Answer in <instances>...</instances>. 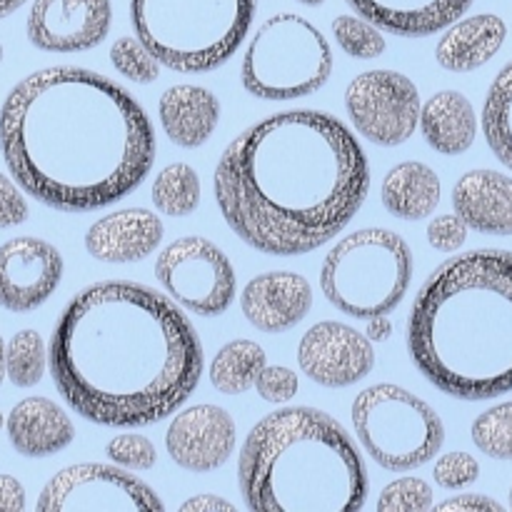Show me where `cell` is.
<instances>
[{"label": "cell", "mask_w": 512, "mask_h": 512, "mask_svg": "<svg viewBox=\"0 0 512 512\" xmlns=\"http://www.w3.org/2000/svg\"><path fill=\"white\" fill-rule=\"evenodd\" d=\"M298 3L308 5V8H318V5H323V3H325V0H298Z\"/></svg>", "instance_id": "cell-45"}, {"label": "cell", "mask_w": 512, "mask_h": 512, "mask_svg": "<svg viewBox=\"0 0 512 512\" xmlns=\"http://www.w3.org/2000/svg\"><path fill=\"white\" fill-rule=\"evenodd\" d=\"M163 133L178 148L193 150L213 138L220 120V100L200 85H173L158 100Z\"/></svg>", "instance_id": "cell-22"}, {"label": "cell", "mask_w": 512, "mask_h": 512, "mask_svg": "<svg viewBox=\"0 0 512 512\" xmlns=\"http://www.w3.org/2000/svg\"><path fill=\"white\" fill-rule=\"evenodd\" d=\"M8 440L23 458H50L68 448L75 425L58 403L48 398H25L10 410Z\"/></svg>", "instance_id": "cell-21"}, {"label": "cell", "mask_w": 512, "mask_h": 512, "mask_svg": "<svg viewBox=\"0 0 512 512\" xmlns=\"http://www.w3.org/2000/svg\"><path fill=\"white\" fill-rule=\"evenodd\" d=\"M0 60H3V45H0Z\"/></svg>", "instance_id": "cell-47"}, {"label": "cell", "mask_w": 512, "mask_h": 512, "mask_svg": "<svg viewBox=\"0 0 512 512\" xmlns=\"http://www.w3.org/2000/svg\"><path fill=\"white\" fill-rule=\"evenodd\" d=\"M453 208L483 235H512V178L498 170H470L455 183Z\"/></svg>", "instance_id": "cell-20"}, {"label": "cell", "mask_w": 512, "mask_h": 512, "mask_svg": "<svg viewBox=\"0 0 512 512\" xmlns=\"http://www.w3.org/2000/svg\"><path fill=\"white\" fill-rule=\"evenodd\" d=\"M345 110L365 140L395 148L413 138L420 123V93L413 80L395 70H365L345 90Z\"/></svg>", "instance_id": "cell-12"}, {"label": "cell", "mask_w": 512, "mask_h": 512, "mask_svg": "<svg viewBox=\"0 0 512 512\" xmlns=\"http://www.w3.org/2000/svg\"><path fill=\"white\" fill-rule=\"evenodd\" d=\"M480 465L470 453L455 450V453L440 455L433 468V480L443 490H463L478 483Z\"/></svg>", "instance_id": "cell-35"}, {"label": "cell", "mask_w": 512, "mask_h": 512, "mask_svg": "<svg viewBox=\"0 0 512 512\" xmlns=\"http://www.w3.org/2000/svg\"><path fill=\"white\" fill-rule=\"evenodd\" d=\"M268 365L265 350L253 340H230L210 363V383L223 395H243L255 388L260 370Z\"/></svg>", "instance_id": "cell-26"}, {"label": "cell", "mask_w": 512, "mask_h": 512, "mask_svg": "<svg viewBox=\"0 0 512 512\" xmlns=\"http://www.w3.org/2000/svg\"><path fill=\"white\" fill-rule=\"evenodd\" d=\"M105 455L125 470H153L155 463H158L155 445L145 435L138 433L115 435L105 445Z\"/></svg>", "instance_id": "cell-34"}, {"label": "cell", "mask_w": 512, "mask_h": 512, "mask_svg": "<svg viewBox=\"0 0 512 512\" xmlns=\"http://www.w3.org/2000/svg\"><path fill=\"white\" fill-rule=\"evenodd\" d=\"M475 448L493 460H512V400L485 410L470 428Z\"/></svg>", "instance_id": "cell-30"}, {"label": "cell", "mask_w": 512, "mask_h": 512, "mask_svg": "<svg viewBox=\"0 0 512 512\" xmlns=\"http://www.w3.org/2000/svg\"><path fill=\"white\" fill-rule=\"evenodd\" d=\"M155 278L165 293L200 318L223 315L238 293L233 263L208 238H178L155 260Z\"/></svg>", "instance_id": "cell-10"}, {"label": "cell", "mask_w": 512, "mask_h": 512, "mask_svg": "<svg viewBox=\"0 0 512 512\" xmlns=\"http://www.w3.org/2000/svg\"><path fill=\"white\" fill-rule=\"evenodd\" d=\"M255 390L265 403H288L298 395V373L285 365H265L255 380Z\"/></svg>", "instance_id": "cell-36"}, {"label": "cell", "mask_w": 512, "mask_h": 512, "mask_svg": "<svg viewBox=\"0 0 512 512\" xmlns=\"http://www.w3.org/2000/svg\"><path fill=\"white\" fill-rule=\"evenodd\" d=\"M258 0H130V23L175 73H210L238 53Z\"/></svg>", "instance_id": "cell-6"}, {"label": "cell", "mask_w": 512, "mask_h": 512, "mask_svg": "<svg viewBox=\"0 0 512 512\" xmlns=\"http://www.w3.org/2000/svg\"><path fill=\"white\" fill-rule=\"evenodd\" d=\"M413 283V250L388 228H363L333 245L320 290L333 308L358 320L390 315Z\"/></svg>", "instance_id": "cell-7"}, {"label": "cell", "mask_w": 512, "mask_h": 512, "mask_svg": "<svg viewBox=\"0 0 512 512\" xmlns=\"http://www.w3.org/2000/svg\"><path fill=\"white\" fill-rule=\"evenodd\" d=\"M510 508H512V488H510Z\"/></svg>", "instance_id": "cell-48"}, {"label": "cell", "mask_w": 512, "mask_h": 512, "mask_svg": "<svg viewBox=\"0 0 512 512\" xmlns=\"http://www.w3.org/2000/svg\"><path fill=\"white\" fill-rule=\"evenodd\" d=\"M235 420L218 405H193L170 420L165 448L170 460L188 473H213L235 453Z\"/></svg>", "instance_id": "cell-16"}, {"label": "cell", "mask_w": 512, "mask_h": 512, "mask_svg": "<svg viewBox=\"0 0 512 512\" xmlns=\"http://www.w3.org/2000/svg\"><path fill=\"white\" fill-rule=\"evenodd\" d=\"M353 430L365 453L390 473L430 463L445 443V425L425 400L393 383L365 388L353 400Z\"/></svg>", "instance_id": "cell-9"}, {"label": "cell", "mask_w": 512, "mask_h": 512, "mask_svg": "<svg viewBox=\"0 0 512 512\" xmlns=\"http://www.w3.org/2000/svg\"><path fill=\"white\" fill-rule=\"evenodd\" d=\"M300 373L323 388H350L373 373L375 350L368 335L335 320L313 325L298 345Z\"/></svg>", "instance_id": "cell-13"}, {"label": "cell", "mask_w": 512, "mask_h": 512, "mask_svg": "<svg viewBox=\"0 0 512 512\" xmlns=\"http://www.w3.org/2000/svg\"><path fill=\"white\" fill-rule=\"evenodd\" d=\"M418 373L450 398L493 400L512 390V250H470L440 263L408 318Z\"/></svg>", "instance_id": "cell-4"}, {"label": "cell", "mask_w": 512, "mask_h": 512, "mask_svg": "<svg viewBox=\"0 0 512 512\" xmlns=\"http://www.w3.org/2000/svg\"><path fill=\"white\" fill-rule=\"evenodd\" d=\"M40 512H163L165 505L150 485L120 465L80 463L63 468L45 483Z\"/></svg>", "instance_id": "cell-11"}, {"label": "cell", "mask_w": 512, "mask_h": 512, "mask_svg": "<svg viewBox=\"0 0 512 512\" xmlns=\"http://www.w3.org/2000/svg\"><path fill=\"white\" fill-rule=\"evenodd\" d=\"M505 38H508V25L500 15H470L448 25L435 48V60L450 73H473L500 53Z\"/></svg>", "instance_id": "cell-23"}, {"label": "cell", "mask_w": 512, "mask_h": 512, "mask_svg": "<svg viewBox=\"0 0 512 512\" xmlns=\"http://www.w3.org/2000/svg\"><path fill=\"white\" fill-rule=\"evenodd\" d=\"M110 63L118 70L123 78L133 80V83L148 85L155 83L160 75V60L148 50V45L138 38V35H123L110 48Z\"/></svg>", "instance_id": "cell-32"}, {"label": "cell", "mask_w": 512, "mask_h": 512, "mask_svg": "<svg viewBox=\"0 0 512 512\" xmlns=\"http://www.w3.org/2000/svg\"><path fill=\"white\" fill-rule=\"evenodd\" d=\"M163 243V223L145 208H125L95 220L85 233V248L100 263H138Z\"/></svg>", "instance_id": "cell-18"}, {"label": "cell", "mask_w": 512, "mask_h": 512, "mask_svg": "<svg viewBox=\"0 0 512 512\" xmlns=\"http://www.w3.org/2000/svg\"><path fill=\"white\" fill-rule=\"evenodd\" d=\"M153 205L158 213L170 215V218H183L190 215L200 203V178L188 163L165 165L153 180L150 190Z\"/></svg>", "instance_id": "cell-28"}, {"label": "cell", "mask_w": 512, "mask_h": 512, "mask_svg": "<svg viewBox=\"0 0 512 512\" xmlns=\"http://www.w3.org/2000/svg\"><path fill=\"white\" fill-rule=\"evenodd\" d=\"M333 75L328 38L295 13L265 20L245 48L240 80L253 98L298 100L323 88Z\"/></svg>", "instance_id": "cell-8"}, {"label": "cell", "mask_w": 512, "mask_h": 512, "mask_svg": "<svg viewBox=\"0 0 512 512\" xmlns=\"http://www.w3.org/2000/svg\"><path fill=\"white\" fill-rule=\"evenodd\" d=\"M63 255L48 240L20 235L0 245V308L33 313L58 290Z\"/></svg>", "instance_id": "cell-14"}, {"label": "cell", "mask_w": 512, "mask_h": 512, "mask_svg": "<svg viewBox=\"0 0 512 512\" xmlns=\"http://www.w3.org/2000/svg\"><path fill=\"white\" fill-rule=\"evenodd\" d=\"M483 133L495 158L512 170V60L495 75L485 95Z\"/></svg>", "instance_id": "cell-27"}, {"label": "cell", "mask_w": 512, "mask_h": 512, "mask_svg": "<svg viewBox=\"0 0 512 512\" xmlns=\"http://www.w3.org/2000/svg\"><path fill=\"white\" fill-rule=\"evenodd\" d=\"M110 0H33L28 40L45 53H83L110 33Z\"/></svg>", "instance_id": "cell-15"}, {"label": "cell", "mask_w": 512, "mask_h": 512, "mask_svg": "<svg viewBox=\"0 0 512 512\" xmlns=\"http://www.w3.org/2000/svg\"><path fill=\"white\" fill-rule=\"evenodd\" d=\"M0 153L15 183L63 213L108 208L155 160L143 105L115 80L55 65L20 80L0 108Z\"/></svg>", "instance_id": "cell-2"}, {"label": "cell", "mask_w": 512, "mask_h": 512, "mask_svg": "<svg viewBox=\"0 0 512 512\" xmlns=\"http://www.w3.org/2000/svg\"><path fill=\"white\" fill-rule=\"evenodd\" d=\"M420 130L435 153L463 155L475 143L478 115L463 93L440 90L420 110Z\"/></svg>", "instance_id": "cell-24"}, {"label": "cell", "mask_w": 512, "mask_h": 512, "mask_svg": "<svg viewBox=\"0 0 512 512\" xmlns=\"http://www.w3.org/2000/svg\"><path fill=\"white\" fill-rule=\"evenodd\" d=\"M23 3H25V0H0V18L15 13V10H18Z\"/></svg>", "instance_id": "cell-43"}, {"label": "cell", "mask_w": 512, "mask_h": 512, "mask_svg": "<svg viewBox=\"0 0 512 512\" xmlns=\"http://www.w3.org/2000/svg\"><path fill=\"white\" fill-rule=\"evenodd\" d=\"M48 365L80 418L105 428H145L178 413L198 388L203 343L163 293L103 280L65 305Z\"/></svg>", "instance_id": "cell-1"}, {"label": "cell", "mask_w": 512, "mask_h": 512, "mask_svg": "<svg viewBox=\"0 0 512 512\" xmlns=\"http://www.w3.org/2000/svg\"><path fill=\"white\" fill-rule=\"evenodd\" d=\"M333 35L343 53L358 60L380 58L388 48L383 30L365 20L363 15H338L333 20Z\"/></svg>", "instance_id": "cell-31"}, {"label": "cell", "mask_w": 512, "mask_h": 512, "mask_svg": "<svg viewBox=\"0 0 512 512\" xmlns=\"http://www.w3.org/2000/svg\"><path fill=\"white\" fill-rule=\"evenodd\" d=\"M218 510L230 512L235 508H233V503L215 498V495H200V498H193V500H188V503H183V512H218Z\"/></svg>", "instance_id": "cell-41"}, {"label": "cell", "mask_w": 512, "mask_h": 512, "mask_svg": "<svg viewBox=\"0 0 512 512\" xmlns=\"http://www.w3.org/2000/svg\"><path fill=\"white\" fill-rule=\"evenodd\" d=\"M3 378H5V343L3 338H0V385H3Z\"/></svg>", "instance_id": "cell-44"}, {"label": "cell", "mask_w": 512, "mask_h": 512, "mask_svg": "<svg viewBox=\"0 0 512 512\" xmlns=\"http://www.w3.org/2000/svg\"><path fill=\"white\" fill-rule=\"evenodd\" d=\"M433 508V488L423 478H398L378 498L380 512H425Z\"/></svg>", "instance_id": "cell-33"}, {"label": "cell", "mask_w": 512, "mask_h": 512, "mask_svg": "<svg viewBox=\"0 0 512 512\" xmlns=\"http://www.w3.org/2000/svg\"><path fill=\"white\" fill-rule=\"evenodd\" d=\"M225 223L265 255L313 253L363 208L370 165L353 130L323 110H285L230 140L215 168Z\"/></svg>", "instance_id": "cell-3"}, {"label": "cell", "mask_w": 512, "mask_h": 512, "mask_svg": "<svg viewBox=\"0 0 512 512\" xmlns=\"http://www.w3.org/2000/svg\"><path fill=\"white\" fill-rule=\"evenodd\" d=\"M365 20L385 33L428 38L453 25L473 0H345Z\"/></svg>", "instance_id": "cell-19"}, {"label": "cell", "mask_w": 512, "mask_h": 512, "mask_svg": "<svg viewBox=\"0 0 512 512\" xmlns=\"http://www.w3.org/2000/svg\"><path fill=\"white\" fill-rule=\"evenodd\" d=\"M468 240V223L458 213H443L430 220L428 243L438 253H455Z\"/></svg>", "instance_id": "cell-37"}, {"label": "cell", "mask_w": 512, "mask_h": 512, "mask_svg": "<svg viewBox=\"0 0 512 512\" xmlns=\"http://www.w3.org/2000/svg\"><path fill=\"white\" fill-rule=\"evenodd\" d=\"M25 510V488L13 475H0V512Z\"/></svg>", "instance_id": "cell-40"}, {"label": "cell", "mask_w": 512, "mask_h": 512, "mask_svg": "<svg viewBox=\"0 0 512 512\" xmlns=\"http://www.w3.org/2000/svg\"><path fill=\"white\" fill-rule=\"evenodd\" d=\"M240 308L248 323L260 333H285L308 318L313 308V288L290 270H270L250 280L240 293Z\"/></svg>", "instance_id": "cell-17"}, {"label": "cell", "mask_w": 512, "mask_h": 512, "mask_svg": "<svg viewBox=\"0 0 512 512\" xmlns=\"http://www.w3.org/2000/svg\"><path fill=\"white\" fill-rule=\"evenodd\" d=\"M438 510H455V512H500L503 505L493 498H485V495H473V493H465L458 495V498H450L445 503L438 505Z\"/></svg>", "instance_id": "cell-39"}, {"label": "cell", "mask_w": 512, "mask_h": 512, "mask_svg": "<svg viewBox=\"0 0 512 512\" xmlns=\"http://www.w3.org/2000/svg\"><path fill=\"white\" fill-rule=\"evenodd\" d=\"M390 330H393V325H390L388 315H383V318H373L368 320V338L370 340H388L390 338Z\"/></svg>", "instance_id": "cell-42"}, {"label": "cell", "mask_w": 512, "mask_h": 512, "mask_svg": "<svg viewBox=\"0 0 512 512\" xmlns=\"http://www.w3.org/2000/svg\"><path fill=\"white\" fill-rule=\"evenodd\" d=\"M440 193H443V185H440L438 173L420 160L395 165L383 178V188H380L385 210L408 223L430 218L438 208Z\"/></svg>", "instance_id": "cell-25"}, {"label": "cell", "mask_w": 512, "mask_h": 512, "mask_svg": "<svg viewBox=\"0 0 512 512\" xmlns=\"http://www.w3.org/2000/svg\"><path fill=\"white\" fill-rule=\"evenodd\" d=\"M28 203L23 188L13 183L5 173H0V228H15L28 220Z\"/></svg>", "instance_id": "cell-38"}, {"label": "cell", "mask_w": 512, "mask_h": 512, "mask_svg": "<svg viewBox=\"0 0 512 512\" xmlns=\"http://www.w3.org/2000/svg\"><path fill=\"white\" fill-rule=\"evenodd\" d=\"M48 353L40 333L20 330L5 345V375L18 388H33L43 380Z\"/></svg>", "instance_id": "cell-29"}, {"label": "cell", "mask_w": 512, "mask_h": 512, "mask_svg": "<svg viewBox=\"0 0 512 512\" xmlns=\"http://www.w3.org/2000/svg\"><path fill=\"white\" fill-rule=\"evenodd\" d=\"M238 485L253 512H358L370 490L348 430L315 408L258 420L240 448Z\"/></svg>", "instance_id": "cell-5"}, {"label": "cell", "mask_w": 512, "mask_h": 512, "mask_svg": "<svg viewBox=\"0 0 512 512\" xmlns=\"http://www.w3.org/2000/svg\"><path fill=\"white\" fill-rule=\"evenodd\" d=\"M5 428V418H3V413H0V430Z\"/></svg>", "instance_id": "cell-46"}]
</instances>
